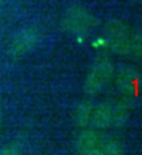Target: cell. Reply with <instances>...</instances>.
I'll return each instance as SVG.
<instances>
[{
    "mask_svg": "<svg viewBox=\"0 0 142 155\" xmlns=\"http://www.w3.org/2000/svg\"><path fill=\"white\" fill-rule=\"evenodd\" d=\"M0 155H19V151L18 147L10 144L0 149Z\"/></svg>",
    "mask_w": 142,
    "mask_h": 155,
    "instance_id": "cell-1",
    "label": "cell"
},
{
    "mask_svg": "<svg viewBox=\"0 0 142 155\" xmlns=\"http://www.w3.org/2000/svg\"><path fill=\"white\" fill-rule=\"evenodd\" d=\"M104 43H105V41L102 40V39H98V40L95 42L94 45H95V46H101V45H102Z\"/></svg>",
    "mask_w": 142,
    "mask_h": 155,
    "instance_id": "cell-2",
    "label": "cell"
},
{
    "mask_svg": "<svg viewBox=\"0 0 142 155\" xmlns=\"http://www.w3.org/2000/svg\"><path fill=\"white\" fill-rule=\"evenodd\" d=\"M0 115H1V106H0Z\"/></svg>",
    "mask_w": 142,
    "mask_h": 155,
    "instance_id": "cell-3",
    "label": "cell"
}]
</instances>
